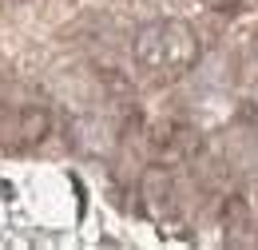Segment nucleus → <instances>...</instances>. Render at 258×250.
Returning <instances> with one entry per match:
<instances>
[{"label": "nucleus", "mask_w": 258, "mask_h": 250, "mask_svg": "<svg viewBox=\"0 0 258 250\" xmlns=\"http://www.w3.org/2000/svg\"><path fill=\"white\" fill-rule=\"evenodd\" d=\"M131 52L147 72H163V24H143L131 40Z\"/></svg>", "instance_id": "obj_3"}, {"label": "nucleus", "mask_w": 258, "mask_h": 250, "mask_svg": "<svg viewBox=\"0 0 258 250\" xmlns=\"http://www.w3.org/2000/svg\"><path fill=\"white\" fill-rule=\"evenodd\" d=\"M199 60V40L187 24L167 20L163 24V72L167 76H183L191 64Z\"/></svg>", "instance_id": "obj_1"}, {"label": "nucleus", "mask_w": 258, "mask_h": 250, "mask_svg": "<svg viewBox=\"0 0 258 250\" xmlns=\"http://www.w3.org/2000/svg\"><path fill=\"white\" fill-rule=\"evenodd\" d=\"M143 199H147L151 211L167 207V199H171V171L167 167H147V175H143Z\"/></svg>", "instance_id": "obj_4"}, {"label": "nucleus", "mask_w": 258, "mask_h": 250, "mask_svg": "<svg viewBox=\"0 0 258 250\" xmlns=\"http://www.w3.org/2000/svg\"><path fill=\"white\" fill-rule=\"evenodd\" d=\"M48 131H52V107H48L44 99L28 95V99L20 103V151L40 147V143L48 139Z\"/></svg>", "instance_id": "obj_2"}]
</instances>
